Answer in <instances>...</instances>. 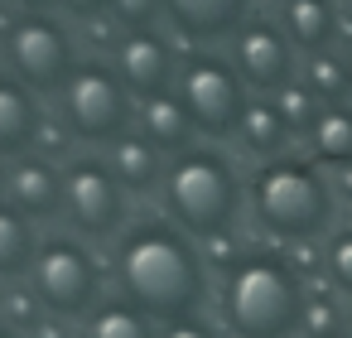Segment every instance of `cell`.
<instances>
[{"label":"cell","mask_w":352,"mask_h":338,"mask_svg":"<svg viewBox=\"0 0 352 338\" xmlns=\"http://www.w3.org/2000/svg\"><path fill=\"white\" fill-rule=\"evenodd\" d=\"M121 285L155 319H184L203 295L198 256L169 227H140L121 246Z\"/></svg>","instance_id":"obj_1"},{"label":"cell","mask_w":352,"mask_h":338,"mask_svg":"<svg viewBox=\"0 0 352 338\" xmlns=\"http://www.w3.org/2000/svg\"><path fill=\"white\" fill-rule=\"evenodd\" d=\"M304 295L275 256H251L227 280V319L241 338H280L299 324Z\"/></svg>","instance_id":"obj_2"},{"label":"cell","mask_w":352,"mask_h":338,"mask_svg":"<svg viewBox=\"0 0 352 338\" xmlns=\"http://www.w3.org/2000/svg\"><path fill=\"white\" fill-rule=\"evenodd\" d=\"M251 203H256L261 227H270L275 237H314L328 222V189L314 174V165H304V160L265 165L256 174Z\"/></svg>","instance_id":"obj_3"},{"label":"cell","mask_w":352,"mask_h":338,"mask_svg":"<svg viewBox=\"0 0 352 338\" xmlns=\"http://www.w3.org/2000/svg\"><path fill=\"white\" fill-rule=\"evenodd\" d=\"M169 208L174 218L193 232V237H212L232 222L236 213V179L232 169L208 155V150H188L174 160L169 169Z\"/></svg>","instance_id":"obj_4"},{"label":"cell","mask_w":352,"mask_h":338,"mask_svg":"<svg viewBox=\"0 0 352 338\" xmlns=\"http://www.w3.org/2000/svg\"><path fill=\"white\" fill-rule=\"evenodd\" d=\"M179 97H184L193 126L208 131V136L236 131L241 116H246V107H251L246 92H241V73L227 68V63L212 59V54H198V59L184 63V73H179Z\"/></svg>","instance_id":"obj_5"},{"label":"cell","mask_w":352,"mask_h":338,"mask_svg":"<svg viewBox=\"0 0 352 338\" xmlns=\"http://www.w3.org/2000/svg\"><path fill=\"white\" fill-rule=\"evenodd\" d=\"M63 116H68V126L82 140H116V136H126V121H131L126 83L111 68H102V63L73 68V78L63 87Z\"/></svg>","instance_id":"obj_6"},{"label":"cell","mask_w":352,"mask_h":338,"mask_svg":"<svg viewBox=\"0 0 352 338\" xmlns=\"http://www.w3.org/2000/svg\"><path fill=\"white\" fill-rule=\"evenodd\" d=\"M10 63L25 87L34 92H63L73 78V44L68 30L49 15H25L10 30Z\"/></svg>","instance_id":"obj_7"},{"label":"cell","mask_w":352,"mask_h":338,"mask_svg":"<svg viewBox=\"0 0 352 338\" xmlns=\"http://www.w3.org/2000/svg\"><path fill=\"white\" fill-rule=\"evenodd\" d=\"M34 295L58 309V314H82L97 295V271L87 261L82 246H73L68 237H54L34 251Z\"/></svg>","instance_id":"obj_8"},{"label":"cell","mask_w":352,"mask_h":338,"mask_svg":"<svg viewBox=\"0 0 352 338\" xmlns=\"http://www.w3.org/2000/svg\"><path fill=\"white\" fill-rule=\"evenodd\" d=\"M63 213L92 237L111 232L121 222V179L111 174V165H102V160L68 165V174H63Z\"/></svg>","instance_id":"obj_9"},{"label":"cell","mask_w":352,"mask_h":338,"mask_svg":"<svg viewBox=\"0 0 352 338\" xmlns=\"http://www.w3.org/2000/svg\"><path fill=\"white\" fill-rule=\"evenodd\" d=\"M289 49L294 44L280 30H270L265 20H251L236 34V73L251 87H261V92H280L289 83V73H294V54Z\"/></svg>","instance_id":"obj_10"},{"label":"cell","mask_w":352,"mask_h":338,"mask_svg":"<svg viewBox=\"0 0 352 338\" xmlns=\"http://www.w3.org/2000/svg\"><path fill=\"white\" fill-rule=\"evenodd\" d=\"M116 78L140 92V97H155V92H169V78H174V54L169 44L155 34V30H131L116 49Z\"/></svg>","instance_id":"obj_11"},{"label":"cell","mask_w":352,"mask_h":338,"mask_svg":"<svg viewBox=\"0 0 352 338\" xmlns=\"http://www.w3.org/2000/svg\"><path fill=\"white\" fill-rule=\"evenodd\" d=\"M6 189H10V203L25 213V218H49L63 208V179L44 165V160H20L10 174H6Z\"/></svg>","instance_id":"obj_12"},{"label":"cell","mask_w":352,"mask_h":338,"mask_svg":"<svg viewBox=\"0 0 352 338\" xmlns=\"http://www.w3.org/2000/svg\"><path fill=\"white\" fill-rule=\"evenodd\" d=\"M164 15L188 39H217L241 25L246 0H164Z\"/></svg>","instance_id":"obj_13"},{"label":"cell","mask_w":352,"mask_h":338,"mask_svg":"<svg viewBox=\"0 0 352 338\" xmlns=\"http://www.w3.org/2000/svg\"><path fill=\"white\" fill-rule=\"evenodd\" d=\"M285 39L304 54H323L338 34V15L333 0H285Z\"/></svg>","instance_id":"obj_14"},{"label":"cell","mask_w":352,"mask_h":338,"mask_svg":"<svg viewBox=\"0 0 352 338\" xmlns=\"http://www.w3.org/2000/svg\"><path fill=\"white\" fill-rule=\"evenodd\" d=\"M193 131H198V126H193V116H188V107H184L179 92H155V97H145L140 136H145L155 150H179Z\"/></svg>","instance_id":"obj_15"},{"label":"cell","mask_w":352,"mask_h":338,"mask_svg":"<svg viewBox=\"0 0 352 338\" xmlns=\"http://www.w3.org/2000/svg\"><path fill=\"white\" fill-rule=\"evenodd\" d=\"M39 131V107L30 97L25 83L15 78H0V155H10V150H25Z\"/></svg>","instance_id":"obj_16"},{"label":"cell","mask_w":352,"mask_h":338,"mask_svg":"<svg viewBox=\"0 0 352 338\" xmlns=\"http://www.w3.org/2000/svg\"><path fill=\"white\" fill-rule=\"evenodd\" d=\"M111 174L131 189H150L155 174H160V150L145 140V136H116L111 140Z\"/></svg>","instance_id":"obj_17"},{"label":"cell","mask_w":352,"mask_h":338,"mask_svg":"<svg viewBox=\"0 0 352 338\" xmlns=\"http://www.w3.org/2000/svg\"><path fill=\"white\" fill-rule=\"evenodd\" d=\"M30 261H34V232H30V218H25L15 203H0V275L25 271Z\"/></svg>","instance_id":"obj_18"},{"label":"cell","mask_w":352,"mask_h":338,"mask_svg":"<svg viewBox=\"0 0 352 338\" xmlns=\"http://www.w3.org/2000/svg\"><path fill=\"white\" fill-rule=\"evenodd\" d=\"M309 136H314L318 160H328V165H352V112H342V107L318 112Z\"/></svg>","instance_id":"obj_19"},{"label":"cell","mask_w":352,"mask_h":338,"mask_svg":"<svg viewBox=\"0 0 352 338\" xmlns=\"http://www.w3.org/2000/svg\"><path fill=\"white\" fill-rule=\"evenodd\" d=\"M236 131L246 136L251 150H280L285 136H289V121H285V112H280L275 102H251Z\"/></svg>","instance_id":"obj_20"},{"label":"cell","mask_w":352,"mask_h":338,"mask_svg":"<svg viewBox=\"0 0 352 338\" xmlns=\"http://www.w3.org/2000/svg\"><path fill=\"white\" fill-rule=\"evenodd\" d=\"M92 338H150V324H145L135 309L111 304V309H102V314L92 319Z\"/></svg>","instance_id":"obj_21"},{"label":"cell","mask_w":352,"mask_h":338,"mask_svg":"<svg viewBox=\"0 0 352 338\" xmlns=\"http://www.w3.org/2000/svg\"><path fill=\"white\" fill-rule=\"evenodd\" d=\"M164 0H107V10L126 25V30H150V20L160 15Z\"/></svg>","instance_id":"obj_22"},{"label":"cell","mask_w":352,"mask_h":338,"mask_svg":"<svg viewBox=\"0 0 352 338\" xmlns=\"http://www.w3.org/2000/svg\"><path fill=\"white\" fill-rule=\"evenodd\" d=\"M328 271H333V280L352 295V232H338V237L328 242Z\"/></svg>","instance_id":"obj_23"},{"label":"cell","mask_w":352,"mask_h":338,"mask_svg":"<svg viewBox=\"0 0 352 338\" xmlns=\"http://www.w3.org/2000/svg\"><path fill=\"white\" fill-rule=\"evenodd\" d=\"M342 78H347V68H342V63H333V59H323V54H314V87H318L323 97H333V92H342Z\"/></svg>","instance_id":"obj_24"},{"label":"cell","mask_w":352,"mask_h":338,"mask_svg":"<svg viewBox=\"0 0 352 338\" xmlns=\"http://www.w3.org/2000/svg\"><path fill=\"white\" fill-rule=\"evenodd\" d=\"M58 6H68L73 15H102V10H107V0H58Z\"/></svg>","instance_id":"obj_25"},{"label":"cell","mask_w":352,"mask_h":338,"mask_svg":"<svg viewBox=\"0 0 352 338\" xmlns=\"http://www.w3.org/2000/svg\"><path fill=\"white\" fill-rule=\"evenodd\" d=\"M164 338H208V328H198V324H174Z\"/></svg>","instance_id":"obj_26"},{"label":"cell","mask_w":352,"mask_h":338,"mask_svg":"<svg viewBox=\"0 0 352 338\" xmlns=\"http://www.w3.org/2000/svg\"><path fill=\"white\" fill-rule=\"evenodd\" d=\"M20 6H25V10H30V15H44V10H49V6H54V0H20Z\"/></svg>","instance_id":"obj_27"},{"label":"cell","mask_w":352,"mask_h":338,"mask_svg":"<svg viewBox=\"0 0 352 338\" xmlns=\"http://www.w3.org/2000/svg\"><path fill=\"white\" fill-rule=\"evenodd\" d=\"M347 83H352V54H347Z\"/></svg>","instance_id":"obj_28"},{"label":"cell","mask_w":352,"mask_h":338,"mask_svg":"<svg viewBox=\"0 0 352 338\" xmlns=\"http://www.w3.org/2000/svg\"><path fill=\"white\" fill-rule=\"evenodd\" d=\"M0 179H6V169H0Z\"/></svg>","instance_id":"obj_29"},{"label":"cell","mask_w":352,"mask_h":338,"mask_svg":"<svg viewBox=\"0 0 352 338\" xmlns=\"http://www.w3.org/2000/svg\"><path fill=\"white\" fill-rule=\"evenodd\" d=\"M0 338H6V333H0Z\"/></svg>","instance_id":"obj_30"}]
</instances>
